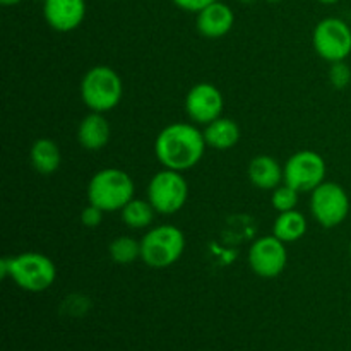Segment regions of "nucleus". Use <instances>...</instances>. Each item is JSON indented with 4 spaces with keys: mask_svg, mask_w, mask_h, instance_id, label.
Segmentation results:
<instances>
[{
    "mask_svg": "<svg viewBox=\"0 0 351 351\" xmlns=\"http://www.w3.org/2000/svg\"><path fill=\"white\" fill-rule=\"evenodd\" d=\"M204 134L192 123H171L156 137L154 153L168 170L185 171L199 163L206 151Z\"/></svg>",
    "mask_w": 351,
    "mask_h": 351,
    "instance_id": "f257e3e1",
    "label": "nucleus"
},
{
    "mask_svg": "<svg viewBox=\"0 0 351 351\" xmlns=\"http://www.w3.org/2000/svg\"><path fill=\"white\" fill-rule=\"evenodd\" d=\"M0 276H9L14 283L31 293L48 290L57 280V267L45 254L24 252L0 261Z\"/></svg>",
    "mask_w": 351,
    "mask_h": 351,
    "instance_id": "f03ea898",
    "label": "nucleus"
},
{
    "mask_svg": "<svg viewBox=\"0 0 351 351\" xmlns=\"http://www.w3.org/2000/svg\"><path fill=\"white\" fill-rule=\"evenodd\" d=\"M132 199L134 182L127 171L105 168L89 180L88 201L101 211H122Z\"/></svg>",
    "mask_w": 351,
    "mask_h": 351,
    "instance_id": "7ed1b4c3",
    "label": "nucleus"
},
{
    "mask_svg": "<svg viewBox=\"0 0 351 351\" xmlns=\"http://www.w3.org/2000/svg\"><path fill=\"white\" fill-rule=\"evenodd\" d=\"M123 96L120 75L106 65L89 69L81 81V98L91 112L105 113L115 108Z\"/></svg>",
    "mask_w": 351,
    "mask_h": 351,
    "instance_id": "20e7f679",
    "label": "nucleus"
},
{
    "mask_svg": "<svg viewBox=\"0 0 351 351\" xmlns=\"http://www.w3.org/2000/svg\"><path fill=\"white\" fill-rule=\"evenodd\" d=\"M185 250V237L173 225L149 230L141 240V259L153 269H165L177 263Z\"/></svg>",
    "mask_w": 351,
    "mask_h": 351,
    "instance_id": "39448f33",
    "label": "nucleus"
},
{
    "mask_svg": "<svg viewBox=\"0 0 351 351\" xmlns=\"http://www.w3.org/2000/svg\"><path fill=\"white\" fill-rule=\"evenodd\" d=\"M189 197V185L182 171H158L147 185V201L160 215H175L185 206Z\"/></svg>",
    "mask_w": 351,
    "mask_h": 351,
    "instance_id": "423d86ee",
    "label": "nucleus"
},
{
    "mask_svg": "<svg viewBox=\"0 0 351 351\" xmlns=\"http://www.w3.org/2000/svg\"><path fill=\"white\" fill-rule=\"evenodd\" d=\"M312 216L324 228L341 225L350 213V197L345 189L336 182H322L312 191Z\"/></svg>",
    "mask_w": 351,
    "mask_h": 351,
    "instance_id": "0eeeda50",
    "label": "nucleus"
},
{
    "mask_svg": "<svg viewBox=\"0 0 351 351\" xmlns=\"http://www.w3.org/2000/svg\"><path fill=\"white\" fill-rule=\"evenodd\" d=\"M319 57L331 62H343L351 53V27L338 17H326L315 26L312 36Z\"/></svg>",
    "mask_w": 351,
    "mask_h": 351,
    "instance_id": "6e6552de",
    "label": "nucleus"
},
{
    "mask_svg": "<svg viewBox=\"0 0 351 351\" xmlns=\"http://www.w3.org/2000/svg\"><path fill=\"white\" fill-rule=\"evenodd\" d=\"M326 161L315 151H298L283 168V180L298 192H312L324 182Z\"/></svg>",
    "mask_w": 351,
    "mask_h": 351,
    "instance_id": "1a4fd4ad",
    "label": "nucleus"
},
{
    "mask_svg": "<svg viewBox=\"0 0 351 351\" xmlns=\"http://www.w3.org/2000/svg\"><path fill=\"white\" fill-rule=\"evenodd\" d=\"M288 263L287 243L274 235L257 239L250 245L249 264L261 278H276L285 271Z\"/></svg>",
    "mask_w": 351,
    "mask_h": 351,
    "instance_id": "9d476101",
    "label": "nucleus"
},
{
    "mask_svg": "<svg viewBox=\"0 0 351 351\" xmlns=\"http://www.w3.org/2000/svg\"><path fill=\"white\" fill-rule=\"evenodd\" d=\"M223 105L225 101L221 91L209 82L195 84L185 98V112L189 119L202 125H208L213 120L219 119L223 113Z\"/></svg>",
    "mask_w": 351,
    "mask_h": 351,
    "instance_id": "9b49d317",
    "label": "nucleus"
},
{
    "mask_svg": "<svg viewBox=\"0 0 351 351\" xmlns=\"http://www.w3.org/2000/svg\"><path fill=\"white\" fill-rule=\"evenodd\" d=\"M43 14L51 29L69 33L84 21L86 0H45Z\"/></svg>",
    "mask_w": 351,
    "mask_h": 351,
    "instance_id": "f8f14e48",
    "label": "nucleus"
},
{
    "mask_svg": "<svg viewBox=\"0 0 351 351\" xmlns=\"http://www.w3.org/2000/svg\"><path fill=\"white\" fill-rule=\"evenodd\" d=\"M233 23H235L233 10L219 0L197 12V31L201 36L209 38V40L226 36L232 31Z\"/></svg>",
    "mask_w": 351,
    "mask_h": 351,
    "instance_id": "ddd939ff",
    "label": "nucleus"
},
{
    "mask_svg": "<svg viewBox=\"0 0 351 351\" xmlns=\"http://www.w3.org/2000/svg\"><path fill=\"white\" fill-rule=\"evenodd\" d=\"M110 134H112V129L103 113L91 112L79 123L77 141L84 149L99 151L110 143Z\"/></svg>",
    "mask_w": 351,
    "mask_h": 351,
    "instance_id": "4468645a",
    "label": "nucleus"
},
{
    "mask_svg": "<svg viewBox=\"0 0 351 351\" xmlns=\"http://www.w3.org/2000/svg\"><path fill=\"white\" fill-rule=\"evenodd\" d=\"M249 178L257 189L274 191L276 187H280L281 180H283V168L274 158L261 154L250 161Z\"/></svg>",
    "mask_w": 351,
    "mask_h": 351,
    "instance_id": "2eb2a0df",
    "label": "nucleus"
},
{
    "mask_svg": "<svg viewBox=\"0 0 351 351\" xmlns=\"http://www.w3.org/2000/svg\"><path fill=\"white\" fill-rule=\"evenodd\" d=\"M202 134H204L206 144L219 151L230 149L240 139L239 125L232 119H225V117H219V119L208 123Z\"/></svg>",
    "mask_w": 351,
    "mask_h": 351,
    "instance_id": "dca6fc26",
    "label": "nucleus"
},
{
    "mask_svg": "<svg viewBox=\"0 0 351 351\" xmlns=\"http://www.w3.org/2000/svg\"><path fill=\"white\" fill-rule=\"evenodd\" d=\"M31 165L41 175H51L60 167V149L51 139H38L31 146Z\"/></svg>",
    "mask_w": 351,
    "mask_h": 351,
    "instance_id": "f3484780",
    "label": "nucleus"
},
{
    "mask_svg": "<svg viewBox=\"0 0 351 351\" xmlns=\"http://www.w3.org/2000/svg\"><path fill=\"white\" fill-rule=\"evenodd\" d=\"M305 232H307V219L295 209L280 213L273 226V235L285 243L297 242L305 235Z\"/></svg>",
    "mask_w": 351,
    "mask_h": 351,
    "instance_id": "a211bd4d",
    "label": "nucleus"
},
{
    "mask_svg": "<svg viewBox=\"0 0 351 351\" xmlns=\"http://www.w3.org/2000/svg\"><path fill=\"white\" fill-rule=\"evenodd\" d=\"M122 221L132 230H143L153 223L154 219V208L149 201L143 199H132L125 208L122 209Z\"/></svg>",
    "mask_w": 351,
    "mask_h": 351,
    "instance_id": "6ab92c4d",
    "label": "nucleus"
},
{
    "mask_svg": "<svg viewBox=\"0 0 351 351\" xmlns=\"http://www.w3.org/2000/svg\"><path fill=\"white\" fill-rule=\"evenodd\" d=\"M110 257L117 264H132L141 257V242L132 237H119L110 243Z\"/></svg>",
    "mask_w": 351,
    "mask_h": 351,
    "instance_id": "aec40b11",
    "label": "nucleus"
},
{
    "mask_svg": "<svg viewBox=\"0 0 351 351\" xmlns=\"http://www.w3.org/2000/svg\"><path fill=\"white\" fill-rule=\"evenodd\" d=\"M298 194H300V192H298L297 189L290 187V185H280V187L274 189L273 197H271L273 208L280 213L291 211V209L297 208Z\"/></svg>",
    "mask_w": 351,
    "mask_h": 351,
    "instance_id": "412c9836",
    "label": "nucleus"
},
{
    "mask_svg": "<svg viewBox=\"0 0 351 351\" xmlns=\"http://www.w3.org/2000/svg\"><path fill=\"white\" fill-rule=\"evenodd\" d=\"M329 81L336 89H345L351 82V69L343 62H335L329 69Z\"/></svg>",
    "mask_w": 351,
    "mask_h": 351,
    "instance_id": "4be33fe9",
    "label": "nucleus"
},
{
    "mask_svg": "<svg viewBox=\"0 0 351 351\" xmlns=\"http://www.w3.org/2000/svg\"><path fill=\"white\" fill-rule=\"evenodd\" d=\"M103 213L99 208H96V206L89 204L88 208L82 209L81 213V221L82 225L88 226V228H95V226H98L99 223L103 221Z\"/></svg>",
    "mask_w": 351,
    "mask_h": 351,
    "instance_id": "5701e85b",
    "label": "nucleus"
},
{
    "mask_svg": "<svg viewBox=\"0 0 351 351\" xmlns=\"http://www.w3.org/2000/svg\"><path fill=\"white\" fill-rule=\"evenodd\" d=\"M171 2L180 7V9L189 10V12H201L204 7L211 5L216 0H171Z\"/></svg>",
    "mask_w": 351,
    "mask_h": 351,
    "instance_id": "b1692460",
    "label": "nucleus"
},
{
    "mask_svg": "<svg viewBox=\"0 0 351 351\" xmlns=\"http://www.w3.org/2000/svg\"><path fill=\"white\" fill-rule=\"evenodd\" d=\"M0 2H2L3 5H17V3L23 2V0H0Z\"/></svg>",
    "mask_w": 351,
    "mask_h": 351,
    "instance_id": "393cba45",
    "label": "nucleus"
},
{
    "mask_svg": "<svg viewBox=\"0 0 351 351\" xmlns=\"http://www.w3.org/2000/svg\"><path fill=\"white\" fill-rule=\"evenodd\" d=\"M319 2H322V3H336V2H339V0H319Z\"/></svg>",
    "mask_w": 351,
    "mask_h": 351,
    "instance_id": "a878e982",
    "label": "nucleus"
},
{
    "mask_svg": "<svg viewBox=\"0 0 351 351\" xmlns=\"http://www.w3.org/2000/svg\"><path fill=\"white\" fill-rule=\"evenodd\" d=\"M240 2H243V3H252L254 0H240Z\"/></svg>",
    "mask_w": 351,
    "mask_h": 351,
    "instance_id": "bb28decb",
    "label": "nucleus"
},
{
    "mask_svg": "<svg viewBox=\"0 0 351 351\" xmlns=\"http://www.w3.org/2000/svg\"><path fill=\"white\" fill-rule=\"evenodd\" d=\"M266 2H280V0H266Z\"/></svg>",
    "mask_w": 351,
    "mask_h": 351,
    "instance_id": "cd10ccee",
    "label": "nucleus"
},
{
    "mask_svg": "<svg viewBox=\"0 0 351 351\" xmlns=\"http://www.w3.org/2000/svg\"><path fill=\"white\" fill-rule=\"evenodd\" d=\"M350 256H351V243H350Z\"/></svg>",
    "mask_w": 351,
    "mask_h": 351,
    "instance_id": "c85d7f7f",
    "label": "nucleus"
}]
</instances>
